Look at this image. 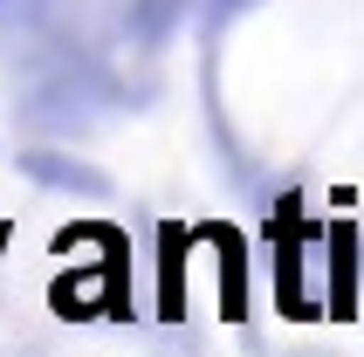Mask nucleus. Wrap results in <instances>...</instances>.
<instances>
[{"label":"nucleus","instance_id":"obj_1","mask_svg":"<svg viewBox=\"0 0 364 357\" xmlns=\"http://www.w3.org/2000/svg\"><path fill=\"white\" fill-rule=\"evenodd\" d=\"M117 76L103 69L97 55H82V48H62V55L35 62V76L21 82V103L14 117L28 138H82L103 110H117Z\"/></svg>","mask_w":364,"mask_h":357},{"label":"nucleus","instance_id":"obj_2","mask_svg":"<svg viewBox=\"0 0 364 357\" xmlns=\"http://www.w3.org/2000/svg\"><path fill=\"white\" fill-rule=\"evenodd\" d=\"M14 165L35 178V186H48V193H69V199H110V172H97L90 159H69V151H55V144H28Z\"/></svg>","mask_w":364,"mask_h":357},{"label":"nucleus","instance_id":"obj_3","mask_svg":"<svg viewBox=\"0 0 364 357\" xmlns=\"http://www.w3.org/2000/svg\"><path fill=\"white\" fill-rule=\"evenodd\" d=\"M323 247H330V316L350 323V309H358V227L337 220L323 234Z\"/></svg>","mask_w":364,"mask_h":357},{"label":"nucleus","instance_id":"obj_4","mask_svg":"<svg viewBox=\"0 0 364 357\" xmlns=\"http://www.w3.org/2000/svg\"><path fill=\"white\" fill-rule=\"evenodd\" d=\"M200 0H124V35L138 41V48H165L172 28L193 14Z\"/></svg>","mask_w":364,"mask_h":357},{"label":"nucleus","instance_id":"obj_5","mask_svg":"<svg viewBox=\"0 0 364 357\" xmlns=\"http://www.w3.org/2000/svg\"><path fill=\"white\" fill-rule=\"evenodd\" d=\"M206 240H213V247H220V316L227 323H247V282H241V268H247V255H241V234H234V227H200Z\"/></svg>","mask_w":364,"mask_h":357},{"label":"nucleus","instance_id":"obj_6","mask_svg":"<svg viewBox=\"0 0 364 357\" xmlns=\"http://www.w3.org/2000/svg\"><path fill=\"white\" fill-rule=\"evenodd\" d=\"M275 255H282V316H303L309 309V296H303V220L289 227V206H282V220H275Z\"/></svg>","mask_w":364,"mask_h":357},{"label":"nucleus","instance_id":"obj_7","mask_svg":"<svg viewBox=\"0 0 364 357\" xmlns=\"http://www.w3.org/2000/svg\"><path fill=\"white\" fill-rule=\"evenodd\" d=\"M48 14H55V0H0V35L21 41V35H35Z\"/></svg>","mask_w":364,"mask_h":357},{"label":"nucleus","instance_id":"obj_8","mask_svg":"<svg viewBox=\"0 0 364 357\" xmlns=\"http://www.w3.org/2000/svg\"><path fill=\"white\" fill-rule=\"evenodd\" d=\"M247 7H262V0H200V21H206V35H220V28H234V21H241Z\"/></svg>","mask_w":364,"mask_h":357}]
</instances>
